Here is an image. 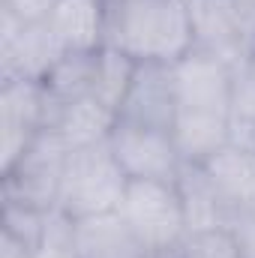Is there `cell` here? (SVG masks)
Instances as JSON below:
<instances>
[{
	"label": "cell",
	"instance_id": "6da1fadb",
	"mask_svg": "<svg viewBox=\"0 0 255 258\" xmlns=\"http://www.w3.org/2000/svg\"><path fill=\"white\" fill-rule=\"evenodd\" d=\"M174 84V120L171 138L186 165L207 162L228 144L231 129V84L234 66L210 48L195 45L177 63H171Z\"/></svg>",
	"mask_w": 255,
	"mask_h": 258
},
{
	"label": "cell",
	"instance_id": "7a4b0ae2",
	"mask_svg": "<svg viewBox=\"0 0 255 258\" xmlns=\"http://www.w3.org/2000/svg\"><path fill=\"white\" fill-rule=\"evenodd\" d=\"M105 45L135 63L171 66L195 48V33L180 0H111Z\"/></svg>",
	"mask_w": 255,
	"mask_h": 258
},
{
	"label": "cell",
	"instance_id": "3957f363",
	"mask_svg": "<svg viewBox=\"0 0 255 258\" xmlns=\"http://www.w3.org/2000/svg\"><path fill=\"white\" fill-rule=\"evenodd\" d=\"M126 183L129 174L117 162L108 141L81 147V150H69L63 177H60L57 207L72 219L111 213L120 207Z\"/></svg>",
	"mask_w": 255,
	"mask_h": 258
},
{
	"label": "cell",
	"instance_id": "277c9868",
	"mask_svg": "<svg viewBox=\"0 0 255 258\" xmlns=\"http://www.w3.org/2000/svg\"><path fill=\"white\" fill-rule=\"evenodd\" d=\"M117 213L126 219L135 237L153 255L177 249L186 240V210L177 183L165 180H138L129 177L126 192L120 198Z\"/></svg>",
	"mask_w": 255,
	"mask_h": 258
},
{
	"label": "cell",
	"instance_id": "5b68a950",
	"mask_svg": "<svg viewBox=\"0 0 255 258\" xmlns=\"http://www.w3.org/2000/svg\"><path fill=\"white\" fill-rule=\"evenodd\" d=\"M69 147L60 141L54 129H42L24 159L3 177L6 183V201L36 207V210H51L57 207L60 192V177H63Z\"/></svg>",
	"mask_w": 255,
	"mask_h": 258
},
{
	"label": "cell",
	"instance_id": "8992f818",
	"mask_svg": "<svg viewBox=\"0 0 255 258\" xmlns=\"http://www.w3.org/2000/svg\"><path fill=\"white\" fill-rule=\"evenodd\" d=\"M108 144H111L117 162L123 165V171L138 180L177 183V177L186 168V162L171 138V129L117 120Z\"/></svg>",
	"mask_w": 255,
	"mask_h": 258
},
{
	"label": "cell",
	"instance_id": "52a82bcc",
	"mask_svg": "<svg viewBox=\"0 0 255 258\" xmlns=\"http://www.w3.org/2000/svg\"><path fill=\"white\" fill-rule=\"evenodd\" d=\"M63 42L54 36L48 21L39 24H18L6 18L0 27V57H3V81L6 78H30L45 81L51 69L63 60Z\"/></svg>",
	"mask_w": 255,
	"mask_h": 258
},
{
	"label": "cell",
	"instance_id": "ba28073f",
	"mask_svg": "<svg viewBox=\"0 0 255 258\" xmlns=\"http://www.w3.org/2000/svg\"><path fill=\"white\" fill-rule=\"evenodd\" d=\"M108 3L111 0H57L48 27L69 54H93L108 36Z\"/></svg>",
	"mask_w": 255,
	"mask_h": 258
},
{
	"label": "cell",
	"instance_id": "9c48e42d",
	"mask_svg": "<svg viewBox=\"0 0 255 258\" xmlns=\"http://www.w3.org/2000/svg\"><path fill=\"white\" fill-rule=\"evenodd\" d=\"M120 120L171 129V120H174L171 66L138 63L135 81H132V87H129V93H126V102L120 108Z\"/></svg>",
	"mask_w": 255,
	"mask_h": 258
},
{
	"label": "cell",
	"instance_id": "30bf717a",
	"mask_svg": "<svg viewBox=\"0 0 255 258\" xmlns=\"http://www.w3.org/2000/svg\"><path fill=\"white\" fill-rule=\"evenodd\" d=\"M186 6L195 45L216 51L231 66L243 60L237 24H240V0H180Z\"/></svg>",
	"mask_w": 255,
	"mask_h": 258
},
{
	"label": "cell",
	"instance_id": "8fae6325",
	"mask_svg": "<svg viewBox=\"0 0 255 258\" xmlns=\"http://www.w3.org/2000/svg\"><path fill=\"white\" fill-rule=\"evenodd\" d=\"M201 171L234 219L255 210V156L225 144L207 162H201Z\"/></svg>",
	"mask_w": 255,
	"mask_h": 258
},
{
	"label": "cell",
	"instance_id": "7c38bea8",
	"mask_svg": "<svg viewBox=\"0 0 255 258\" xmlns=\"http://www.w3.org/2000/svg\"><path fill=\"white\" fill-rule=\"evenodd\" d=\"M75 249L78 258H150L117 210L75 219Z\"/></svg>",
	"mask_w": 255,
	"mask_h": 258
},
{
	"label": "cell",
	"instance_id": "4fadbf2b",
	"mask_svg": "<svg viewBox=\"0 0 255 258\" xmlns=\"http://www.w3.org/2000/svg\"><path fill=\"white\" fill-rule=\"evenodd\" d=\"M117 120H120L117 111H111L108 105H102L96 96L87 93L81 99L60 105L54 111V120L48 129H54L60 135V141L69 150H81V147H93V144L108 141Z\"/></svg>",
	"mask_w": 255,
	"mask_h": 258
},
{
	"label": "cell",
	"instance_id": "5bb4252c",
	"mask_svg": "<svg viewBox=\"0 0 255 258\" xmlns=\"http://www.w3.org/2000/svg\"><path fill=\"white\" fill-rule=\"evenodd\" d=\"M54 120V102L42 81L6 78L0 87V126H21L42 132Z\"/></svg>",
	"mask_w": 255,
	"mask_h": 258
},
{
	"label": "cell",
	"instance_id": "9a60e30c",
	"mask_svg": "<svg viewBox=\"0 0 255 258\" xmlns=\"http://www.w3.org/2000/svg\"><path fill=\"white\" fill-rule=\"evenodd\" d=\"M177 189L183 198V210H186V231H213V228H231L234 216L231 210L222 204V198L210 186V180L204 177L201 165H186L183 174L177 177Z\"/></svg>",
	"mask_w": 255,
	"mask_h": 258
},
{
	"label": "cell",
	"instance_id": "2e32d148",
	"mask_svg": "<svg viewBox=\"0 0 255 258\" xmlns=\"http://www.w3.org/2000/svg\"><path fill=\"white\" fill-rule=\"evenodd\" d=\"M135 72L138 63L126 57L123 51L111 48V45H102L96 54H93V81H90V96H96L102 105H108L111 111L120 114L123 102H126V93L135 81Z\"/></svg>",
	"mask_w": 255,
	"mask_h": 258
},
{
	"label": "cell",
	"instance_id": "e0dca14e",
	"mask_svg": "<svg viewBox=\"0 0 255 258\" xmlns=\"http://www.w3.org/2000/svg\"><path fill=\"white\" fill-rule=\"evenodd\" d=\"M96 54V51H93ZM93 54H66L60 63L51 69V75L42 81L51 102H54V111L72 102V99H81L90 93V81H93Z\"/></svg>",
	"mask_w": 255,
	"mask_h": 258
},
{
	"label": "cell",
	"instance_id": "ac0fdd59",
	"mask_svg": "<svg viewBox=\"0 0 255 258\" xmlns=\"http://www.w3.org/2000/svg\"><path fill=\"white\" fill-rule=\"evenodd\" d=\"M27 258H78L75 249V219L66 216L60 207H51L45 213V222L30 243Z\"/></svg>",
	"mask_w": 255,
	"mask_h": 258
},
{
	"label": "cell",
	"instance_id": "d6986e66",
	"mask_svg": "<svg viewBox=\"0 0 255 258\" xmlns=\"http://www.w3.org/2000/svg\"><path fill=\"white\" fill-rule=\"evenodd\" d=\"M180 258H246L234 228H213L186 234L180 243Z\"/></svg>",
	"mask_w": 255,
	"mask_h": 258
},
{
	"label": "cell",
	"instance_id": "ffe728a7",
	"mask_svg": "<svg viewBox=\"0 0 255 258\" xmlns=\"http://www.w3.org/2000/svg\"><path fill=\"white\" fill-rule=\"evenodd\" d=\"M231 111H234V117H243V120L255 123V54L234 66Z\"/></svg>",
	"mask_w": 255,
	"mask_h": 258
},
{
	"label": "cell",
	"instance_id": "44dd1931",
	"mask_svg": "<svg viewBox=\"0 0 255 258\" xmlns=\"http://www.w3.org/2000/svg\"><path fill=\"white\" fill-rule=\"evenodd\" d=\"M57 0H0V6L6 12H12L18 21L24 24H39V21H48L51 9H54Z\"/></svg>",
	"mask_w": 255,
	"mask_h": 258
},
{
	"label": "cell",
	"instance_id": "7402d4cb",
	"mask_svg": "<svg viewBox=\"0 0 255 258\" xmlns=\"http://www.w3.org/2000/svg\"><path fill=\"white\" fill-rule=\"evenodd\" d=\"M228 144L255 156V123L243 120V117H231V129H228Z\"/></svg>",
	"mask_w": 255,
	"mask_h": 258
},
{
	"label": "cell",
	"instance_id": "603a6c76",
	"mask_svg": "<svg viewBox=\"0 0 255 258\" xmlns=\"http://www.w3.org/2000/svg\"><path fill=\"white\" fill-rule=\"evenodd\" d=\"M231 228H234V234H237V240H240L243 255L255 258V219L252 216H237Z\"/></svg>",
	"mask_w": 255,
	"mask_h": 258
},
{
	"label": "cell",
	"instance_id": "cb8c5ba5",
	"mask_svg": "<svg viewBox=\"0 0 255 258\" xmlns=\"http://www.w3.org/2000/svg\"><path fill=\"white\" fill-rule=\"evenodd\" d=\"M27 243L24 240H18L15 234H9V231H3V237H0V258H27Z\"/></svg>",
	"mask_w": 255,
	"mask_h": 258
},
{
	"label": "cell",
	"instance_id": "d4e9b609",
	"mask_svg": "<svg viewBox=\"0 0 255 258\" xmlns=\"http://www.w3.org/2000/svg\"><path fill=\"white\" fill-rule=\"evenodd\" d=\"M246 216H252V219H255V210H252V213H246Z\"/></svg>",
	"mask_w": 255,
	"mask_h": 258
}]
</instances>
